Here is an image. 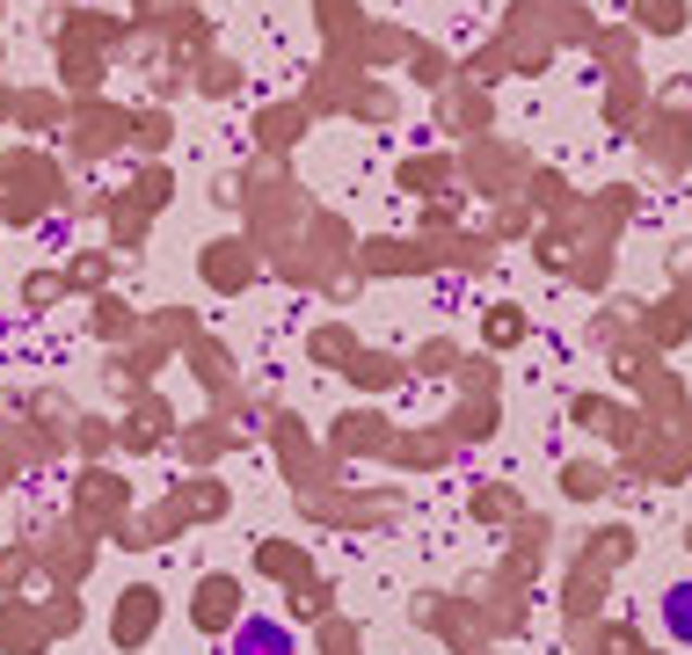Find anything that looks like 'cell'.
Here are the masks:
<instances>
[{"label": "cell", "mask_w": 692, "mask_h": 655, "mask_svg": "<svg viewBox=\"0 0 692 655\" xmlns=\"http://www.w3.org/2000/svg\"><path fill=\"white\" fill-rule=\"evenodd\" d=\"M664 633L692 648V582H670L664 590Z\"/></svg>", "instance_id": "obj_3"}, {"label": "cell", "mask_w": 692, "mask_h": 655, "mask_svg": "<svg viewBox=\"0 0 692 655\" xmlns=\"http://www.w3.org/2000/svg\"><path fill=\"white\" fill-rule=\"evenodd\" d=\"M234 597H241L234 582H204V605H198V619H204V627H219V619H234Z\"/></svg>", "instance_id": "obj_4"}, {"label": "cell", "mask_w": 692, "mask_h": 655, "mask_svg": "<svg viewBox=\"0 0 692 655\" xmlns=\"http://www.w3.org/2000/svg\"><path fill=\"white\" fill-rule=\"evenodd\" d=\"M124 139V117H117V110H88V117H80V153H102V146H117Z\"/></svg>", "instance_id": "obj_2"}, {"label": "cell", "mask_w": 692, "mask_h": 655, "mask_svg": "<svg viewBox=\"0 0 692 655\" xmlns=\"http://www.w3.org/2000/svg\"><path fill=\"white\" fill-rule=\"evenodd\" d=\"M234 655H292V633L277 627V619H241V633H234Z\"/></svg>", "instance_id": "obj_1"}]
</instances>
